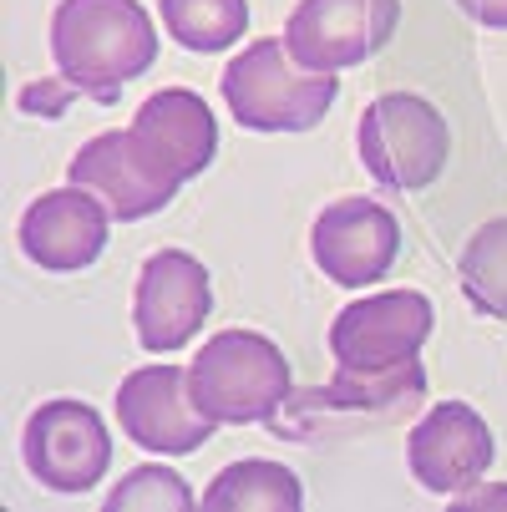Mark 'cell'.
<instances>
[{
    "mask_svg": "<svg viewBox=\"0 0 507 512\" xmlns=\"http://www.w3.org/2000/svg\"><path fill=\"white\" fill-rule=\"evenodd\" d=\"M51 61L61 82L112 107L158 61V31L137 0H61L51 11Z\"/></svg>",
    "mask_w": 507,
    "mask_h": 512,
    "instance_id": "obj_1",
    "label": "cell"
},
{
    "mask_svg": "<svg viewBox=\"0 0 507 512\" xmlns=\"http://www.w3.org/2000/svg\"><path fill=\"white\" fill-rule=\"evenodd\" d=\"M188 391L203 416L219 426H259L284 411L295 396V376H289L284 350L259 335V330H219L213 340L198 345L188 365Z\"/></svg>",
    "mask_w": 507,
    "mask_h": 512,
    "instance_id": "obj_2",
    "label": "cell"
},
{
    "mask_svg": "<svg viewBox=\"0 0 507 512\" xmlns=\"http://www.w3.org/2000/svg\"><path fill=\"white\" fill-rule=\"evenodd\" d=\"M335 71H305L284 41H254L224 66V102L249 132H310L335 107Z\"/></svg>",
    "mask_w": 507,
    "mask_h": 512,
    "instance_id": "obj_3",
    "label": "cell"
},
{
    "mask_svg": "<svg viewBox=\"0 0 507 512\" xmlns=\"http://www.w3.org/2000/svg\"><path fill=\"white\" fill-rule=\"evenodd\" d=\"M355 153L381 188L391 193H421L442 178L452 158V127L447 117L416 92H386L360 112Z\"/></svg>",
    "mask_w": 507,
    "mask_h": 512,
    "instance_id": "obj_4",
    "label": "cell"
},
{
    "mask_svg": "<svg viewBox=\"0 0 507 512\" xmlns=\"http://www.w3.org/2000/svg\"><path fill=\"white\" fill-rule=\"evenodd\" d=\"M431 325V300L416 289H381V295L350 300L330 325V355L340 371L355 376H386L401 365H416Z\"/></svg>",
    "mask_w": 507,
    "mask_h": 512,
    "instance_id": "obj_5",
    "label": "cell"
},
{
    "mask_svg": "<svg viewBox=\"0 0 507 512\" xmlns=\"http://www.w3.org/2000/svg\"><path fill=\"white\" fill-rule=\"evenodd\" d=\"M26 472L61 497L92 492L112 467V431L87 401H46L26 421Z\"/></svg>",
    "mask_w": 507,
    "mask_h": 512,
    "instance_id": "obj_6",
    "label": "cell"
},
{
    "mask_svg": "<svg viewBox=\"0 0 507 512\" xmlns=\"http://www.w3.org/2000/svg\"><path fill=\"white\" fill-rule=\"evenodd\" d=\"M66 173H71V183H77V188L97 193L117 224H137V218L163 213L178 198V188H183V178L132 127L92 137L87 148L71 158Z\"/></svg>",
    "mask_w": 507,
    "mask_h": 512,
    "instance_id": "obj_7",
    "label": "cell"
},
{
    "mask_svg": "<svg viewBox=\"0 0 507 512\" xmlns=\"http://www.w3.org/2000/svg\"><path fill=\"white\" fill-rule=\"evenodd\" d=\"M401 26V0H300L284 21V46L305 71H345L371 61Z\"/></svg>",
    "mask_w": 507,
    "mask_h": 512,
    "instance_id": "obj_8",
    "label": "cell"
},
{
    "mask_svg": "<svg viewBox=\"0 0 507 512\" xmlns=\"http://www.w3.org/2000/svg\"><path fill=\"white\" fill-rule=\"evenodd\" d=\"M208 310H213V279L188 249H158L137 269L132 325H137V345L148 355L183 350L193 330H203Z\"/></svg>",
    "mask_w": 507,
    "mask_h": 512,
    "instance_id": "obj_9",
    "label": "cell"
},
{
    "mask_svg": "<svg viewBox=\"0 0 507 512\" xmlns=\"http://www.w3.org/2000/svg\"><path fill=\"white\" fill-rule=\"evenodd\" d=\"M310 254L330 284L371 289L391 274L401 254V224L376 198H340L320 208L315 229H310Z\"/></svg>",
    "mask_w": 507,
    "mask_h": 512,
    "instance_id": "obj_10",
    "label": "cell"
},
{
    "mask_svg": "<svg viewBox=\"0 0 507 512\" xmlns=\"http://www.w3.org/2000/svg\"><path fill=\"white\" fill-rule=\"evenodd\" d=\"M117 426L142 452H168V457L198 452L219 431V421L203 416L193 391H188V365H148V371H132L117 386Z\"/></svg>",
    "mask_w": 507,
    "mask_h": 512,
    "instance_id": "obj_11",
    "label": "cell"
},
{
    "mask_svg": "<svg viewBox=\"0 0 507 512\" xmlns=\"http://www.w3.org/2000/svg\"><path fill=\"white\" fill-rule=\"evenodd\" d=\"M492 426L467 401H437L406 436V467L426 492H462L492 467Z\"/></svg>",
    "mask_w": 507,
    "mask_h": 512,
    "instance_id": "obj_12",
    "label": "cell"
},
{
    "mask_svg": "<svg viewBox=\"0 0 507 512\" xmlns=\"http://www.w3.org/2000/svg\"><path fill=\"white\" fill-rule=\"evenodd\" d=\"M107 229H112V213L97 193L66 183L41 193L26 218H21V249L31 264L51 269V274H77L87 264L102 259L107 249Z\"/></svg>",
    "mask_w": 507,
    "mask_h": 512,
    "instance_id": "obj_13",
    "label": "cell"
},
{
    "mask_svg": "<svg viewBox=\"0 0 507 512\" xmlns=\"http://www.w3.org/2000/svg\"><path fill=\"white\" fill-rule=\"evenodd\" d=\"M426 396V371L421 360L416 365H401V371H386V376H355V371H335L330 386L320 391H305V396H289L295 411H305L320 431V421H340V426H386V421H401L406 411H416Z\"/></svg>",
    "mask_w": 507,
    "mask_h": 512,
    "instance_id": "obj_14",
    "label": "cell"
},
{
    "mask_svg": "<svg viewBox=\"0 0 507 512\" xmlns=\"http://www.w3.org/2000/svg\"><path fill=\"white\" fill-rule=\"evenodd\" d=\"M132 132L148 142V148L188 183L198 178L213 153H219V122H213L208 102L188 87H168V92H153L148 102L137 107L132 117Z\"/></svg>",
    "mask_w": 507,
    "mask_h": 512,
    "instance_id": "obj_15",
    "label": "cell"
},
{
    "mask_svg": "<svg viewBox=\"0 0 507 512\" xmlns=\"http://www.w3.org/2000/svg\"><path fill=\"white\" fill-rule=\"evenodd\" d=\"M203 512H300L305 507V487L300 477L264 462V457H244L234 467H224L208 482V492L198 497Z\"/></svg>",
    "mask_w": 507,
    "mask_h": 512,
    "instance_id": "obj_16",
    "label": "cell"
},
{
    "mask_svg": "<svg viewBox=\"0 0 507 512\" xmlns=\"http://www.w3.org/2000/svg\"><path fill=\"white\" fill-rule=\"evenodd\" d=\"M168 36L188 51H229L249 31V0H158Z\"/></svg>",
    "mask_w": 507,
    "mask_h": 512,
    "instance_id": "obj_17",
    "label": "cell"
},
{
    "mask_svg": "<svg viewBox=\"0 0 507 512\" xmlns=\"http://www.w3.org/2000/svg\"><path fill=\"white\" fill-rule=\"evenodd\" d=\"M457 274H462V295L477 315L507 320V218H492L462 244Z\"/></svg>",
    "mask_w": 507,
    "mask_h": 512,
    "instance_id": "obj_18",
    "label": "cell"
},
{
    "mask_svg": "<svg viewBox=\"0 0 507 512\" xmlns=\"http://www.w3.org/2000/svg\"><path fill=\"white\" fill-rule=\"evenodd\" d=\"M107 512H193V487L173 472V467H137L127 472L107 497H102Z\"/></svg>",
    "mask_w": 507,
    "mask_h": 512,
    "instance_id": "obj_19",
    "label": "cell"
},
{
    "mask_svg": "<svg viewBox=\"0 0 507 512\" xmlns=\"http://www.w3.org/2000/svg\"><path fill=\"white\" fill-rule=\"evenodd\" d=\"M462 16L477 21V26H492V31H507V0H457Z\"/></svg>",
    "mask_w": 507,
    "mask_h": 512,
    "instance_id": "obj_20",
    "label": "cell"
},
{
    "mask_svg": "<svg viewBox=\"0 0 507 512\" xmlns=\"http://www.w3.org/2000/svg\"><path fill=\"white\" fill-rule=\"evenodd\" d=\"M492 502H497V507H507V487H482L477 497H462L457 507H492Z\"/></svg>",
    "mask_w": 507,
    "mask_h": 512,
    "instance_id": "obj_21",
    "label": "cell"
}]
</instances>
